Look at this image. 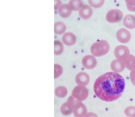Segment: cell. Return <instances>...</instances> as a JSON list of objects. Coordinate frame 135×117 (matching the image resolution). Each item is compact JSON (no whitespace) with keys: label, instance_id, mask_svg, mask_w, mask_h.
Segmentation results:
<instances>
[{"label":"cell","instance_id":"cell-8","mask_svg":"<svg viewBox=\"0 0 135 117\" xmlns=\"http://www.w3.org/2000/svg\"><path fill=\"white\" fill-rule=\"evenodd\" d=\"M82 64L86 69H90L94 68L97 65L96 58L91 55H88L84 56L82 59Z\"/></svg>","mask_w":135,"mask_h":117},{"label":"cell","instance_id":"cell-24","mask_svg":"<svg viewBox=\"0 0 135 117\" xmlns=\"http://www.w3.org/2000/svg\"><path fill=\"white\" fill-rule=\"evenodd\" d=\"M127 8L131 12L135 11V1H126Z\"/></svg>","mask_w":135,"mask_h":117},{"label":"cell","instance_id":"cell-16","mask_svg":"<svg viewBox=\"0 0 135 117\" xmlns=\"http://www.w3.org/2000/svg\"><path fill=\"white\" fill-rule=\"evenodd\" d=\"M71 9L69 5L67 4L61 5L58 9L59 14L61 17H68L71 15Z\"/></svg>","mask_w":135,"mask_h":117},{"label":"cell","instance_id":"cell-27","mask_svg":"<svg viewBox=\"0 0 135 117\" xmlns=\"http://www.w3.org/2000/svg\"></svg>","mask_w":135,"mask_h":117},{"label":"cell","instance_id":"cell-5","mask_svg":"<svg viewBox=\"0 0 135 117\" xmlns=\"http://www.w3.org/2000/svg\"><path fill=\"white\" fill-rule=\"evenodd\" d=\"M123 16V13L121 10L118 9H111L107 13L106 19L109 23H117L121 20Z\"/></svg>","mask_w":135,"mask_h":117},{"label":"cell","instance_id":"cell-4","mask_svg":"<svg viewBox=\"0 0 135 117\" xmlns=\"http://www.w3.org/2000/svg\"><path fill=\"white\" fill-rule=\"evenodd\" d=\"M73 112L75 117H84L86 114L87 109L85 105L73 98Z\"/></svg>","mask_w":135,"mask_h":117},{"label":"cell","instance_id":"cell-2","mask_svg":"<svg viewBox=\"0 0 135 117\" xmlns=\"http://www.w3.org/2000/svg\"><path fill=\"white\" fill-rule=\"evenodd\" d=\"M110 46L107 41L101 40L95 42L91 46V53L94 56L100 57L105 55L109 50Z\"/></svg>","mask_w":135,"mask_h":117},{"label":"cell","instance_id":"cell-6","mask_svg":"<svg viewBox=\"0 0 135 117\" xmlns=\"http://www.w3.org/2000/svg\"><path fill=\"white\" fill-rule=\"evenodd\" d=\"M114 54L117 59L122 61L129 54V50L127 47L120 45L115 48Z\"/></svg>","mask_w":135,"mask_h":117},{"label":"cell","instance_id":"cell-14","mask_svg":"<svg viewBox=\"0 0 135 117\" xmlns=\"http://www.w3.org/2000/svg\"><path fill=\"white\" fill-rule=\"evenodd\" d=\"M125 66L129 70H135V57L132 55L129 54L122 61Z\"/></svg>","mask_w":135,"mask_h":117},{"label":"cell","instance_id":"cell-17","mask_svg":"<svg viewBox=\"0 0 135 117\" xmlns=\"http://www.w3.org/2000/svg\"><path fill=\"white\" fill-rule=\"evenodd\" d=\"M69 5L71 9L78 10L83 7V2L81 0H71L69 2Z\"/></svg>","mask_w":135,"mask_h":117},{"label":"cell","instance_id":"cell-7","mask_svg":"<svg viewBox=\"0 0 135 117\" xmlns=\"http://www.w3.org/2000/svg\"><path fill=\"white\" fill-rule=\"evenodd\" d=\"M116 37L120 42L126 43L130 40L131 34L129 31L125 28H121L117 31Z\"/></svg>","mask_w":135,"mask_h":117},{"label":"cell","instance_id":"cell-11","mask_svg":"<svg viewBox=\"0 0 135 117\" xmlns=\"http://www.w3.org/2000/svg\"><path fill=\"white\" fill-rule=\"evenodd\" d=\"M79 15L81 18L85 19H89L92 14L91 8L88 5H84L79 10Z\"/></svg>","mask_w":135,"mask_h":117},{"label":"cell","instance_id":"cell-10","mask_svg":"<svg viewBox=\"0 0 135 117\" xmlns=\"http://www.w3.org/2000/svg\"><path fill=\"white\" fill-rule=\"evenodd\" d=\"M75 80L76 84L79 85L86 86L89 83L90 77L86 73L81 72L76 74Z\"/></svg>","mask_w":135,"mask_h":117},{"label":"cell","instance_id":"cell-26","mask_svg":"<svg viewBox=\"0 0 135 117\" xmlns=\"http://www.w3.org/2000/svg\"><path fill=\"white\" fill-rule=\"evenodd\" d=\"M84 117H98L97 115L92 112H89L85 115Z\"/></svg>","mask_w":135,"mask_h":117},{"label":"cell","instance_id":"cell-9","mask_svg":"<svg viewBox=\"0 0 135 117\" xmlns=\"http://www.w3.org/2000/svg\"><path fill=\"white\" fill-rule=\"evenodd\" d=\"M73 97L71 96L69 97L67 102L63 104L60 107L61 112L64 115H68L73 112Z\"/></svg>","mask_w":135,"mask_h":117},{"label":"cell","instance_id":"cell-18","mask_svg":"<svg viewBox=\"0 0 135 117\" xmlns=\"http://www.w3.org/2000/svg\"><path fill=\"white\" fill-rule=\"evenodd\" d=\"M66 26L62 22H56L54 25V32L58 35H61L66 30Z\"/></svg>","mask_w":135,"mask_h":117},{"label":"cell","instance_id":"cell-22","mask_svg":"<svg viewBox=\"0 0 135 117\" xmlns=\"http://www.w3.org/2000/svg\"><path fill=\"white\" fill-rule=\"evenodd\" d=\"M62 68L58 64L54 65V77L55 78L59 77L62 72Z\"/></svg>","mask_w":135,"mask_h":117},{"label":"cell","instance_id":"cell-21","mask_svg":"<svg viewBox=\"0 0 135 117\" xmlns=\"http://www.w3.org/2000/svg\"><path fill=\"white\" fill-rule=\"evenodd\" d=\"M124 113L126 116L129 117H135V107L129 106L126 108Z\"/></svg>","mask_w":135,"mask_h":117},{"label":"cell","instance_id":"cell-20","mask_svg":"<svg viewBox=\"0 0 135 117\" xmlns=\"http://www.w3.org/2000/svg\"><path fill=\"white\" fill-rule=\"evenodd\" d=\"M64 50V46L61 42L59 40L54 41V54L59 55Z\"/></svg>","mask_w":135,"mask_h":117},{"label":"cell","instance_id":"cell-3","mask_svg":"<svg viewBox=\"0 0 135 117\" xmlns=\"http://www.w3.org/2000/svg\"><path fill=\"white\" fill-rule=\"evenodd\" d=\"M88 91L84 86L77 85L74 88L72 91V96L79 101H82L88 96Z\"/></svg>","mask_w":135,"mask_h":117},{"label":"cell","instance_id":"cell-12","mask_svg":"<svg viewBox=\"0 0 135 117\" xmlns=\"http://www.w3.org/2000/svg\"><path fill=\"white\" fill-rule=\"evenodd\" d=\"M62 40L65 44L69 46L75 44L76 38L74 34L71 32H68L63 35Z\"/></svg>","mask_w":135,"mask_h":117},{"label":"cell","instance_id":"cell-1","mask_svg":"<svg viewBox=\"0 0 135 117\" xmlns=\"http://www.w3.org/2000/svg\"><path fill=\"white\" fill-rule=\"evenodd\" d=\"M125 86L120 74L109 72L99 77L95 82L94 91L98 98L105 102H112L121 96Z\"/></svg>","mask_w":135,"mask_h":117},{"label":"cell","instance_id":"cell-15","mask_svg":"<svg viewBox=\"0 0 135 117\" xmlns=\"http://www.w3.org/2000/svg\"><path fill=\"white\" fill-rule=\"evenodd\" d=\"M124 65L122 61L118 59H114L111 62L110 68L115 72H120L125 69Z\"/></svg>","mask_w":135,"mask_h":117},{"label":"cell","instance_id":"cell-13","mask_svg":"<svg viewBox=\"0 0 135 117\" xmlns=\"http://www.w3.org/2000/svg\"><path fill=\"white\" fill-rule=\"evenodd\" d=\"M123 24L125 27L129 29L135 27V16L132 14H127L124 17Z\"/></svg>","mask_w":135,"mask_h":117},{"label":"cell","instance_id":"cell-25","mask_svg":"<svg viewBox=\"0 0 135 117\" xmlns=\"http://www.w3.org/2000/svg\"><path fill=\"white\" fill-rule=\"evenodd\" d=\"M130 79L132 84L135 86V70L130 72Z\"/></svg>","mask_w":135,"mask_h":117},{"label":"cell","instance_id":"cell-23","mask_svg":"<svg viewBox=\"0 0 135 117\" xmlns=\"http://www.w3.org/2000/svg\"><path fill=\"white\" fill-rule=\"evenodd\" d=\"M104 1H88L89 4L94 8H99L104 3Z\"/></svg>","mask_w":135,"mask_h":117},{"label":"cell","instance_id":"cell-19","mask_svg":"<svg viewBox=\"0 0 135 117\" xmlns=\"http://www.w3.org/2000/svg\"><path fill=\"white\" fill-rule=\"evenodd\" d=\"M68 91L65 87L60 86L56 88L55 90V94L56 96L59 98H63L67 94Z\"/></svg>","mask_w":135,"mask_h":117}]
</instances>
